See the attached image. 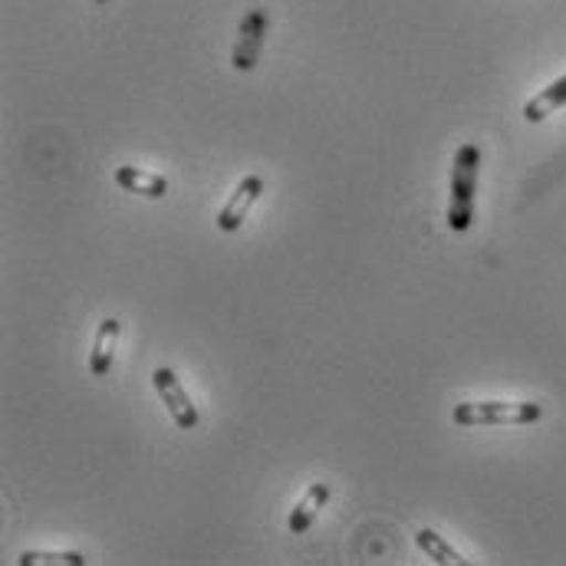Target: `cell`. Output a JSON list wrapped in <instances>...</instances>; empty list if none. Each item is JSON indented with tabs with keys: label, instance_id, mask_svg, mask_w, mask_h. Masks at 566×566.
<instances>
[{
	"label": "cell",
	"instance_id": "cell-9",
	"mask_svg": "<svg viewBox=\"0 0 566 566\" xmlns=\"http://www.w3.org/2000/svg\"><path fill=\"white\" fill-rule=\"evenodd\" d=\"M566 106V76L560 80H554L551 86H544L537 96H531L527 103H524V119L527 123H544V119H551L554 113H560Z\"/></svg>",
	"mask_w": 566,
	"mask_h": 566
},
{
	"label": "cell",
	"instance_id": "cell-1",
	"mask_svg": "<svg viewBox=\"0 0 566 566\" xmlns=\"http://www.w3.org/2000/svg\"><path fill=\"white\" fill-rule=\"evenodd\" d=\"M481 148L478 142H464L451 161V195H448V228L464 234L474 224V195H478Z\"/></svg>",
	"mask_w": 566,
	"mask_h": 566
},
{
	"label": "cell",
	"instance_id": "cell-10",
	"mask_svg": "<svg viewBox=\"0 0 566 566\" xmlns=\"http://www.w3.org/2000/svg\"><path fill=\"white\" fill-rule=\"evenodd\" d=\"M416 544H419V551H422L428 560H434V564L441 566H464L468 560L438 534V531H431V527H422L419 534H416Z\"/></svg>",
	"mask_w": 566,
	"mask_h": 566
},
{
	"label": "cell",
	"instance_id": "cell-7",
	"mask_svg": "<svg viewBox=\"0 0 566 566\" xmlns=\"http://www.w3.org/2000/svg\"><path fill=\"white\" fill-rule=\"evenodd\" d=\"M113 181H116L123 191L139 195V198H151V201H158V198L168 195V181H165L161 175H155V171H145L139 165H119V168L113 171Z\"/></svg>",
	"mask_w": 566,
	"mask_h": 566
},
{
	"label": "cell",
	"instance_id": "cell-2",
	"mask_svg": "<svg viewBox=\"0 0 566 566\" xmlns=\"http://www.w3.org/2000/svg\"><path fill=\"white\" fill-rule=\"evenodd\" d=\"M544 419L537 402H458L451 422L458 428H521Z\"/></svg>",
	"mask_w": 566,
	"mask_h": 566
},
{
	"label": "cell",
	"instance_id": "cell-6",
	"mask_svg": "<svg viewBox=\"0 0 566 566\" xmlns=\"http://www.w3.org/2000/svg\"><path fill=\"white\" fill-rule=\"evenodd\" d=\"M119 333H123V326H119L116 316H109V319L99 323L96 339H93V349H90V373H93V376H109V373H113Z\"/></svg>",
	"mask_w": 566,
	"mask_h": 566
},
{
	"label": "cell",
	"instance_id": "cell-4",
	"mask_svg": "<svg viewBox=\"0 0 566 566\" xmlns=\"http://www.w3.org/2000/svg\"><path fill=\"white\" fill-rule=\"evenodd\" d=\"M151 386H155V392L161 396V402H165V409H168L171 422L178 424V428H185V431L198 428L201 416H198L195 402L188 399V392H185L181 379L175 376V369H168V366H158V369L151 373Z\"/></svg>",
	"mask_w": 566,
	"mask_h": 566
},
{
	"label": "cell",
	"instance_id": "cell-8",
	"mask_svg": "<svg viewBox=\"0 0 566 566\" xmlns=\"http://www.w3.org/2000/svg\"><path fill=\"white\" fill-rule=\"evenodd\" d=\"M326 504H329V484H326V481H316V484H310V488H306V494L300 497V504L293 507L290 521H286L290 534H306Z\"/></svg>",
	"mask_w": 566,
	"mask_h": 566
},
{
	"label": "cell",
	"instance_id": "cell-11",
	"mask_svg": "<svg viewBox=\"0 0 566 566\" xmlns=\"http://www.w3.org/2000/svg\"><path fill=\"white\" fill-rule=\"evenodd\" d=\"M20 566H86V557L76 551H23L20 554Z\"/></svg>",
	"mask_w": 566,
	"mask_h": 566
},
{
	"label": "cell",
	"instance_id": "cell-3",
	"mask_svg": "<svg viewBox=\"0 0 566 566\" xmlns=\"http://www.w3.org/2000/svg\"><path fill=\"white\" fill-rule=\"evenodd\" d=\"M268 33H271V13L264 7H251L241 23H238V40H234V50H231V66L248 73L258 66L261 60V50L268 43Z\"/></svg>",
	"mask_w": 566,
	"mask_h": 566
},
{
	"label": "cell",
	"instance_id": "cell-5",
	"mask_svg": "<svg viewBox=\"0 0 566 566\" xmlns=\"http://www.w3.org/2000/svg\"><path fill=\"white\" fill-rule=\"evenodd\" d=\"M264 191H268V185H264V178H261V175H248V178H241V185L234 188V195L224 201V208H221V211H218V218H214L218 231H221V234H234V231H241V224L248 221L251 208L264 198Z\"/></svg>",
	"mask_w": 566,
	"mask_h": 566
}]
</instances>
